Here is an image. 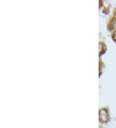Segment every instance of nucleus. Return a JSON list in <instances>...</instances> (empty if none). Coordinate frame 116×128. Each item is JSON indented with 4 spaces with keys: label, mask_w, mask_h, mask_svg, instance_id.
Wrapping results in <instances>:
<instances>
[{
    "label": "nucleus",
    "mask_w": 116,
    "mask_h": 128,
    "mask_svg": "<svg viewBox=\"0 0 116 128\" xmlns=\"http://www.w3.org/2000/svg\"><path fill=\"white\" fill-rule=\"evenodd\" d=\"M99 118H100V120L101 122H102L103 118H104L103 122H106L108 121V114L107 110H105V109L100 110V112H99Z\"/></svg>",
    "instance_id": "f257e3e1"
},
{
    "label": "nucleus",
    "mask_w": 116,
    "mask_h": 128,
    "mask_svg": "<svg viewBox=\"0 0 116 128\" xmlns=\"http://www.w3.org/2000/svg\"></svg>",
    "instance_id": "f03ea898"
}]
</instances>
